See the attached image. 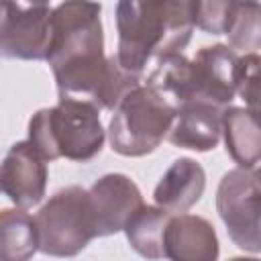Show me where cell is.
Masks as SVG:
<instances>
[{
  "instance_id": "6da1fadb",
  "label": "cell",
  "mask_w": 261,
  "mask_h": 261,
  "mask_svg": "<svg viewBox=\"0 0 261 261\" xmlns=\"http://www.w3.org/2000/svg\"><path fill=\"white\" fill-rule=\"evenodd\" d=\"M102 6L94 2H63L53 8L47 61L59 98L92 102L100 110H116L143 77L128 73L116 55H104Z\"/></svg>"
},
{
  "instance_id": "7a4b0ae2",
  "label": "cell",
  "mask_w": 261,
  "mask_h": 261,
  "mask_svg": "<svg viewBox=\"0 0 261 261\" xmlns=\"http://www.w3.org/2000/svg\"><path fill=\"white\" fill-rule=\"evenodd\" d=\"M196 4L194 0L118 2V63L143 77L147 65L181 53L196 29Z\"/></svg>"
},
{
  "instance_id": "3957f363",
  "label": "cell",
  "mask_w": 261,
  "mask_h": 261,
  "mask_svg": "<svg viewBox=\"0 0 261 261\" xmlns=\"http://www.w3.org/2000/svg\"><path fill=\"white\" fill-rule=\"evenodd\" d=\"M239 59L228 45H206L194 59L175 53L157 61L145 82L169 98L177 110L186 104H210L226 110L237 96Z\"/></svg>"
},
{
  "instance_id": "277c9868",
  "label": "cell",
  "mask_w": 261,
  "mask_h": 261,
  "mask_svg": "<svg viewBox=\"0 0 261 261\" xmlns=\"http://www.w3.org/2000/svg\"><path fill=\"white\" fill-rule=\"evenodd\" d=\"M27 141L47 163L59 157L86 163L102 151L106 141L100 108L92 102L59 98L55 106L31 116Z\"/></svg>"
},
{
  "instance_id": "5b68a950",
  "label": "cell",
  "mask_w": 261,
  "mask_h": 261,
  "mask_svg": "<svg viewBox=\"0 0 261 261\" xmlns=\"http://www.w3.org/2000/svg\"><path fill=\"white\" fill-rule=\"evenodd\" d=\"M177 116V106L159 90L143 82L114 110L108 124V141L122 157L153 153L167 139Z\"/></svg>"
},
{
  "instance_id": "8992f818",
  "label": "cell",
  "mask_w": 261,
  "mask_h": 261,
  "mask_svg": "<svg viewBox=\"0 0 261 261\" xmlns=\"http://www.w3.org/2000/svg\"><path fill=\"white\" fill-rule=\"evenodd\" d=\"M35 222L39 251L49 257H75L96 239L90 196L82 186L55 192L35 214Z\"/></svg>"
},
{
  "instance_id": "52a82bcc",
  "label": "cell",
  "mask_w": 261,
  "mask_h": 261,
  "mask_svg": "<svg viewBox=\"0 0 261 261\" xmlns=\"http://www.w3.org/2000/svg\"><path fill=\"white\" fill-rule=\"evenodd\" d=\"M216 210L230 241L249 253H261V175L259 169L234 167L216 190Z\"/></svg>"
},
{
  "instance_id": "ba28073f",
  "label": "cell",
  "mask_w": 261,
  "mask_h": 261,
  "mask_svg": "<svg viewBox=\"0 0 261 261\" xmlns=\"http://www.w3.org/2000/svg\"><path fill=\"white\" fill-rule=\"evenodd\" d=\"M51 4L2 2L0 4V51L8 59H47L51 39Z\"/></svg>"
},
{
  "instance_id": "9c48e42d",
  "label": "cell",
  "mask_w": 261,
  "mask_h": 261,
  "mask_svg": "<svg viewBox=\"0 0 261 261\" xmlns=\"http://www.w3.org/2000/svg\"><path fill=\"white\" fill-rule=\"evenodd\" d=\"M96 237L124 232L128 220L145 206L139 186L124 173H106L88 188Z\"/></svg>"
},
{
  "instance_id": "30bf717a",
  "label": "cell",
  "mask_w": 261,
  "mask_h": 261,
  "mask_svg": "<svg viewBox=\"0 0 261 261\" xmlns=\"http://www.w3.org/2000/svg\"><path fill=\"white\" fill-rule=\"evenodd\" d=\"M0 186L4 196L22 210L37 206L47 188V161L29 141L14 143L0 167Z\"/></svg>"
},
{
  "instance_id": "8fae6325",
  "label": "cell",
  "mask_w": 261,
  "mask_h": 261,
  "mask_svg": "<svg viewBox=\"0 0 261 261\" xmlns=\"http://www.w3.org/2000/svg\"><path fill=\"white\" fill-rule=\"evenodd\" d=\"M220 253L214 226L196 214H171L165 228V259L216 261Z\"/></svg>"
},
{
  "instance_id": "7c38bea8",
  "label": "cell",
  "mask_w": 261,
  "mask_h": 261,
  "mask_svg": "<svg viewBox=\"0 0 261 261\" xmlns=\"http://www.w3.org/2000/svg\"><path fill=\"white\" fill-rule=\"evenodd\" d=\"M206 188V173L204 167L192 157L175 159L167 171L161 175L153 190L155 206L171 212L184 214L194 204L200 202Z\"/></svg>"
},
{
  "instance_id": "4fadbf2b",
  "label": "cell",
  "mask_w": 261,
  "mask_h": 261,
  "mask_svg": "<svg viewBox=\"0 0 261 261\" xmlns=\"http://www.w3.org/2000/svg\"><path fill=\"white\" fill-rule=\"evenodd\" d=\"M224 110L210 104H186L177 110L175 122L167 135L173 147L206 153L218 147L222 139Z\"/></svg>"
},
{
  "instance_id": "5bb4252c",
  "label": "cell",
  "mask_w": 261,
  "mask_h": 261,
  "mask_svg": "<svg viewBox=\"0 0 261 261\" xmlns=\"http://www.w3.org/2000/svg\"><path fill=\"white\" fill-rule=\"evenodd\" d=\"M222 139L226 153L243 169H255L261 163V126L239 106H228L222 118Z\"/></svg>"
},
{
  "instance_id": "9a60e30c",
  "label": "cell",
  "mask_w": 261,
  "mask_h": 261,
  "mask_svg": "<svg viewBox=\"0 0 261 261\" xmlns=\"http://www.w3.org/2000/svg\"><path fill=\"white\" fill-rule=\"evenodd\" d=\"M171 212L159 206H143L124 226L128 245L137 255L147 261H159L165 257V228Z\"/></svg>"
},
{
  "instance_id": "2e32d148",
  "label": "cell",
  "mask_w": 261,
  "mask_h": 261,
  "mask_svg": "<svg viewBox=\"0 0 261 261\" xmlns=\"http://www.w3.org/2000/svg\"><path fill=\"white\" fill-rule=\"evenodd\" d=\"M39 251L35 216L22 208L0 212V261H31Z\"/></svg>"
},
{
  "instance_id": "e0dca14e",
  "label": "cell",
  "mask_w": 261,
  "mask_h": 261,
  "mask_svg": "<svg viewBox=\"0 0 261 261\" xmlns=\"http://www.w3.org/2000/svg\"><path fill=\"white\" fill-rule=\"evenodd\" d=\"M228 47L243 55L261 51V2H237L228 29Z\"/></svg>"
},
{
  "instance_id": "ac0fdd59",
  "label": "cell",
  "mask_w": 261,
  "mask_h": 261,
  "mask_svg": "<svg viewBox=\"0 0 261 261\" xmlns=\"http://www.w3.org/2000/svg\"><path fill=\"white\" fill-rule=\"evenodd\" d=\"M237 94L245 100V110L261 126V53L241 55L237 69Z\"/></svg>"
},
{
  "instance_id": "d6986e66",
  "label": "cell",
  "mask_w": 261,
  "mask_h": 261,
  "mask_svg": "<svg viewBox=\"0 0 261 261\" xmlns=\"http://www.w3.org/2000/svg\"><path fill=\"white\" fill-rule=\"evenodd\" d=\"M232 0H208L196 4V27L208 35H228L234 16Z\"/></svg>"
},
{
  "instance_id": "ffe728a7",
  "label": "cell",
  "mask_w": 261,
  "mask_h": 261,
  "mask_svg": "<svg viewBox=\"0 0 261 261\" xmlns=\"http://www.w3.org/2000/svg\"><path fill=\"white\" fill-rule=\"evenodd\" d=\"M228 261H261V259H257V257H232Z\"/></svg>"
},
{
  "instance_id": "44dd1931",
  "label": "cell",
  "mask_w": 261,
  "mask_h": 261,
  "mask_svg": "<svg viewBox=\"0 0 261 261\" xmlns=\"http://www.w3.org/2000/svg\"><path fill=\"white\" fill-rule=\"evenodd\" d=\"M259 175H261V167H259Z\"/></svg>"
}]
</instances>
